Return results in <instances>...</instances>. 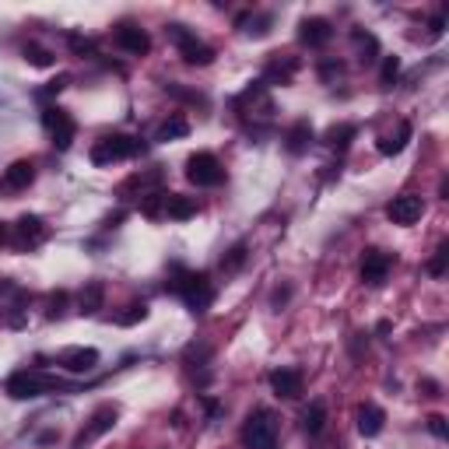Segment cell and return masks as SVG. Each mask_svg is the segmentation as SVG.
Segmentation results:
<instances>
[{
  "instance_id": "9",
  "label": "cell",
  "mask_w": 449,
  "mask_h": 449,
  "mask_svg": "<svg viewBox=\"0 0 449 449\" xmlns=\"http://www.w3.org/2000/svg\"><path fill=\"white\" fill-rule=\"evenodd\" d=\"M390 267H393V256H390V253L369 250L365 260H362V281H365V284H383L386 274H390Z\"/></svg>"
},
{
  "instance_id": "35",
  "label": "cell",
  "mask_w": 449,
  "mask_h": 449,
  "mask_svg": "<svg viewBox=\"0 0 449 449\" xmlns=\"http://www.w3.org/2000/svg\"><path fill=\"white\" fill-rule=\"evenodd\" d=\"M442 25H446L442 18H432V36H442Z\"/></svg>"
},
{
  "instance_id": "34",
  "label": "cell",
  "mask_w": 449,
  "mask_h": 449,
  "mask_svg": "<svg viewBox=\"0 0 449 449\" xmlns=\"http://www.w3.org/2000/svg\"><path fill=\"white\" fill-rule=\"evenodd\" d=\"M60 88H67V74H60L56 81H49V88H46V92H60Z\"/></svg>"
},
{
  "instance_id": "33",
  "label": "cell",
  "mask_w": 449,
  "mask_h": 449,
  "mask_svg": "<svg viewBox=\"0 0 449 449\" xmlns=\"http://www.w3.org/2000/svg\"><path fill=\"white\" fill-rule=\"evenodd\" d=\"M64 306H67V295H64V291H60V295H53V298H49V319L64 316Z\"/></svg>"
},
{
  "instance_id": "31",
  "label": "cell",
  "mask_w": 449,
  "mask_h": 449,
  "mask_svg": "<svg viewBox=\"0 0 449 449\" xmlns=\"http://www.w3.org/2000/svg\"><path fill=\"white\" fill-rule=\"evenodd\" d=\"M428 432H432L435 439H446V435H449V428H446V417H442V414H432V417H428Z\"/></svg>"
},
{
  "instance_id": "5",
  "label": "cell",
  "mask_w": 449,
  "mask_h": 449,
  "mask_svg": "<svg viewBox=\"0 0 449 449\" xmlns=\"http://www.w3.org/2000/svg\"><path fill=\"white\" fill-rule=\"evenodd\" d=\"M49 390H60V383L49 379V376H39V372H14L8 379V393L14 400H32V397H43Z\"/></svg>"
},
{
  "instance_id": "27",
  "label": "cell",
  "mask_w": 449,
  "mask_h": 449,
  "mask_svg": "<svg viewBox=\"0 0 449 449\" xmlns=\"http://www.w3.org/2000/svg\"><path fill=\"white\" fill-rule=\"evenodd\" d=\"M144 316H147V306H144V302H134V306H127V313L116 316V323H119V326H134V323H141Z\"/></svg>"
},
{
  "instance_id": "20",
  "label": "cell",
  "mask_w": 449,
  "mask_h": 449,
  "mask_svg": "<svg viewBox=\"0 0 449 449\" xmlns=\"http://www.w3.org/2000/svg\"><path fill=\"white\" fill-rule=\"evenodd\" d=\"M407 141H411V123L404 119V123L397 127V134H390V137L379 141V155H400L404 147H407Z\"/></svg>"
},
{
  "instance_id": "14",
  "label": "cell",
  "mask_w": 449,
  "mask_h": 449,
  "mask_svg": "<svg viewBox=\"0 0 449 449\" xmlns=\"http://www.w3.org/2000/svg\"><path fill=\"white\" fill-rule=\"evenodd\" d=\"M334 36V28L326 18H306L302 25H298V39H302L306 46H326Z\"/></svg>"
},
{
  "instance_id": "26",
  "label": "cell",
  "mask_w": 449,
  "mask_h": 449,
  "mask_svg": "<svg viewBox=\"0 0 449 449\" xmlns=\"http://www.w3.org/2000/svg\"><path fill=\"white\" fill-rule=\"evenodd\" d=\"M358 130L351 127V123H341V127H330V130H326V144H330V147H337V151H344V147L351 144V137H354Z\"/></svg>"
},
{
  "instance_id": "4",
  "label": "cell",
  "mask_w": 449,
  "mask_h": 449,
  "mask_svg": "<svg viewBox=\"0 0 449 449\" xmlns=\"http://www.w3.org/2000/svg\"><path fill=\"white\" fill-rule=\"evenodd\" d=\"M141 141L137 137H127V134H112V137H102L95 147H92V162L95 165H109V162H123V158H134L141 151Z\"/></svg>"
},
{
  "instance_id": "15",
  "label": "cell",
  "mask_w": 449,
  "mask_h": 449,
  "mask_svg": "<svg viewBox=\"0 0 449 449\" xmlns=\"http://www.w3.org/2000/svg\"><path fill=\"white\" fill-rule=\"evenodd\" d=\"M102 302H106L102 281H88L84 291H81V298H77V313H81V316H95V313L102 309Z\"/></svg>"
},
{
  "instance_id": "18",
  "label": "cell",
  "mask_w": 449,
  "mask_h": 449,
  "mask_svg": "<svg viewBox=\"0 0 449 449\" xmlns=\"http://www.w3.org/2000/svg\"><path fill=\"white\" fill-rule=\"evenodd\" d=\"M197 215V200L193 197H179V193H169L165 197V218H175V221H186Z\"/></svg>"
},
{
  "instance_id": "28",
  "label": "cell",
  "mask_w": 449,
  "mask_h": 449,
  "mask_svg": "<svg viewBox=\"0 0 449 449\" xmlns=\"http://www.w3.org/2000/svg\"><path fill=\"white\" fill-rule=\"evenodd\" d=\"M25 60H28V64H36V67H49L53 64V53L32 43V46H25Z\"/></svg>"
},
{
  "instance_id": "23",
  "label": "cell",
  "mask_w": 449,
  "mask_h": 449,
  "mask_svg": "<svg viewBox=\"0 0 449 449\" xmlns=\"http://www.w3.org/2000/svg\"><path fill=\"white\" fill-rule=\"evenodd\" d=\"M309 141H313V127L309 123H295L288 130V151L291 155H302L306 147H309Z\"/></svg>"
},
{
  "instance_id": "10",
  "label": "cell",
  "mask_w": 449,
  "mask_h": 449,
  "mask_svg": "<svg viewBox=\"0 0 449 449\" xmlns=\"http://www.w3.org/2000/svg\"><path fill=\"white\" fill-rule=\"evenodd\" d=\"M116 46L130 53V56H144L147 49H151V36L144 32V28H134V25H123L116 32Z\"/></svg>"
},
{
  "instance_id": "16",
  "label": "cell",
  "mask_w": 449,
  "mask_h": 449,
  "mask_svg": "<svg viewBox=\"0 0 449 449\" xmlns=\"http://www.w3.org/2000/svg\"><path fill=\"white\" fill-rule=\"evenodd\" d=\"M116 425V407H99L95 411V417H92V425H88L81 435H77V446H84V442H92L95 435H102V432H109Z\"/></svg>"
},
{
  "instance_id": "13",
  "label": "cell",
  "mask_w": 449,
  "mask_h": 449,
  "mask_svg": "<svg viewBox=\"0 0 449 449\" xmlns=\"http://www.w3.org/2000/svg\"><path fill=\"white\" fill-rule=\"evenodd\" d=\"M43 239H46L43 218H36V215L18 218V225H14V243H18V246H39Z\"/></svg>"
},
{
  "instance_id": "29",
  "label": "cell",
  "mask_w": 449,
  "mask_h": 449,
  "mask_svg": "<svg viewBox=\"0 0 449 449\" xmlns=\"http://www.w3.org/2000/svg\"><path fill=\"white\" fill-rule=\"evenodd\" d=\"M446 263H449V246L442 243V246L435 250L432 263H428V274H432V278H442V274H446Z\"/></svg>"
},
{
  "instance_id": "2",
  "label": "cell",
  "mask_w": 449,
  "mask_h": 449,
  "mask_svg": "<svg viewBox=\"0 0 449 449\" xmlns=\"http://www.w3.org/2000/svg\"><path fill=\"white\" fill-rule=\"evenodd\" d=\"M169 39L179 46V56L186 60L190 67H207V64H215V49L200 43L193 32H186L183 25H169Z\"/></svg>"
},
{
  "instance_id": "1",
  "label": "cell",
  "mask_w": 449,
  "mask_h": 449,
  "mask_svg": "<svg viewBox=\"0 0 449 449\" xmlns=\"http://www.w3.org/2000/svg\"><path fill=\"white\" fill-rule=\"evenodd\" d=\"M246 449H278V422L271 411H253L243 428Z\"/></svg>"
},
{
  "instance_id": "12",
  "label": "cell",
  "mask_w": 449,
  "mask_h": 449,
  "mask_svg": "<svg viewBox=\"0 0 449 449\" xmlns=\"http://www.w3.org/2000/svg\"><path fill=\"white\" fill-rule=\"evenodd\" d=\"M271 386H274L278 397L295 400V397H302V372L298 369H278V372H271Z\"/></svg>"
},
{
  "instance_id": "11",
  "label": "cell",
  "mask_w": 449,
  "mask_h": 449,
  "mask_svg": "<svg viewBox=\"0 0 449 449\" xmlns=\"http://www.w3.org/2000/svg\"><path fill=\"white\" fill-rule=\"evenodd\" d=\"M60 365L67 372H92L99 365V351L95 348H67L60 354Z\"/></svg>"
},
{
  "instance_id": "32",
  "label": "cell",
  "mask_w": 449,
  "mask_h": 449,
  "mask_svg": "<svg viewBox=\"0 0 449 449\" xmlns=\"http://www.w3.org/2000/svg\"><path fill=\"white\" fill-rule=\"evenodd\" d=\"M243 260H246V246H235V250L228 253V260H221V267H225V271H235Z\"/></svg>"
},
{
  "instance_id": "24",
  "label": "cell",
  "mask_w": 449,
  "mask_h": 449,
  "mask_svg": "<svg viewBox=\"0 0 449 449\" xmlns=\"http://www.w3.org/2000/svg\"><path fill=\"white\" fill-rule=\"evenodd\" d=\"M323 425H326V407L316 400V404H309V407H306V414H302V428H306L309 435H319V432H323Z\"/></svg>"
},
{
  "instance_id": "21",
  "label": "cell",
  "mask_w": 449,
  "mask_h": 449,
  "mask_svg": "<svg viewBox=\"0 0 449 449\" xmlns=\"http://www.w3.org/2000/svg\"><path fill=\"white\" fill-rule=\"evenodd\" d=\"M162 179H165V172L162 169H151V172H137V175H130L127 183H123V193H130V190H147V186H162Z\"/></svg>"
},
{
  "instance_id": "22",
  "label": "cell",
  "mask_w": 449,
  "mask_h": 449,
  "mask_svg": "<svg viewBox=\"0 0 449 449\" xmlns=\"http://www.w3.org/2000/svg\"><path fill=\"white\" fill-rule=\"evenodd\" d=\"M190 134V123H186V116H169L165 123L158 127L155 141H175V137H186Z\"/></svg>"
},
{
  "instance_id": "19",
  "label": "cell",
  "mask_w": 449,
  "mask_h": 449,
  "mask_svg": "<svg viewBox=\"0 0 449 449\" xmlns=\"http://www.w3.org/2000/svg\"><path fill=\"white\" fill-rule=\"evenodd\" d=\"M36 179V169H32V162H14L8 172H4V183L11 186V190H25L28 183Z\"/></svg>"
},
{
  "instance_id": "3",
  "label": "cell",
  "mask_w": 449,
  "mask_h": 449,
  "mask_svg": "<svg viewBox=\"0 0 449 449\" xmlns=\"http://www.w3.org/2000/svg\"><path fill=\"white\" fill-rule=\"evenodd\" d=\"M172 291L183 295V302L193 309V313H204L207 306H211V281H207V274H183L179 271V281H172Z\"/></svg>"
},
{
  "instance_id": "30",
  "label": "cell",
  "mask_w": 449,
  "mask_h": 449,
  "mask_svg": "<svg viewBox=\"0 0 449 449\" xmlns=\"http://www.w3.org/2000/svg\"><path fill=\"white\" fill-rule=\"evenodd\" d=\"M397 74H400V60H397V56H386V60H383V71H379V81H383V84H393Z\"/></svg>"
},
{
  "instance_id": "36",
  "label": "cell",
  "mask_w": 449,
  "mask_h": 449,
  "mask_svg": "<svg viewBox=\"0 0 449 449\" xmlns=\"http://www.w3.org/2000/svg\"><path fill=\"white\" fill-rule=\"evenodd\" d=\"M8 239H11V235H8V228H0V246H4V243H8Z\"/></svg>"
},
{
  "instance_id": "17",
  "label": "cell",
  "mask_w": 449,
  "mask_h": 449,
  "mask_svg": "<svg viewBox=\"0 0 449 449\" xmlns=\"http://www.w3.org/2000/svg\"><path fill=\"white\" fill-rule=\"evenodd\" d=\"M383 425H386V414L376 407V404H365V407H358V432H362L365 439H372V435H379L383 432Z\"/></svg>"
},
{
  "instance_id": "25",
  "label": "cell",
  "mask_w": 449,
  "mask_h": 449,
  "mask_svg": "<svg viewBox=\"0 0 449 449\" xmlns=\"http://www.w3.org/2000/svg\"><path fill=\"white\" fill-rule=\"evenodd\" d=\"M165 197H169V193H162V190L144 193V200H141V215H147V218H165Z\"/></svg>"
},
{
  "instance_id": "6",
  "label": "cell",
  "mask_w": 449,
  "mask_h": 449,
  "mask_svg": "<svg viewBox=\"0 0 449 449\" xmlns=\"http://www.w3.org/2000/svg\"><path fill=\"white\" fill-rule=\"evenodd\" d=\"M186 179H190L193 186H221L225 169H221V162H218L215 155L200 151V155H193V158L186 162Z\"/></svg>"
},
{
  "instance_id": "8",
  "label": "cell",
  "mask_w": 449,
  "mask_h": 449,
  "mask_svg": "<svg viewBox=\"0 0 449 449\" xmlns=\"http://www.w3.org/2000/svg\"><path fill=\"white\" fill-rule=\"evenodd\" d=\"M422 215H425V204H422L417 193H400V197H393L390 207H386V218H390L393 225H414Z\"/></svg>"
},
{
  "instance_id": "7",
  "label": "cell",
  "mask_w": 449,
  "mask_h": 449,
  "mask_svg": "<svg viewBox=\"0 0 449 449\" xmlns=\"http://www.w3.org/2000/svg\"><path fill=\"white\" fill-rule=\"evenodd\" d=\"M43 123H46V130L53 134V144H56V151H67V147L74 144V119H71V112H64V109H56V106H49L46 112H43Z\"/></svg>"
}]
</instances>
